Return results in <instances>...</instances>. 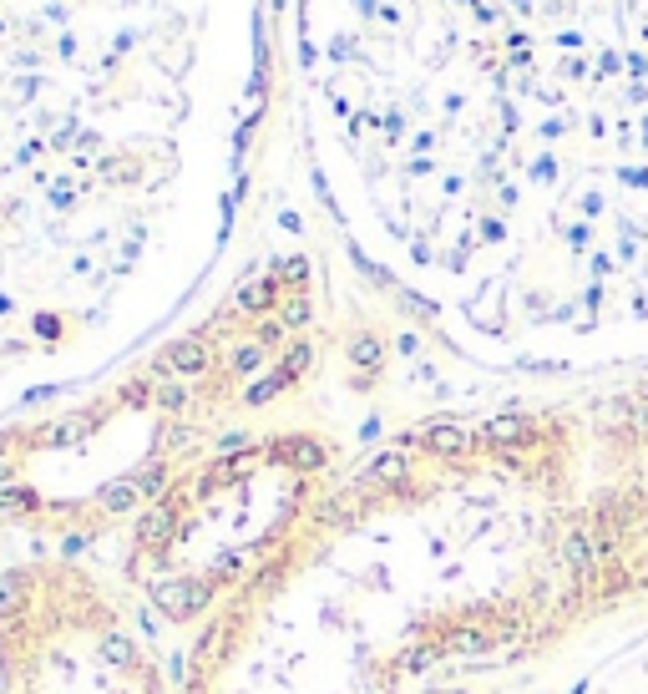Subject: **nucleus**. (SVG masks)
I'll list each match as a JSON object with an SVG mask.
<instances>
[{
  "label": "nucleus",
  "mask_w": 648,
  "mask_h": 694,
  "mask_svg": "<svg viewBox=\"0 0 648 694\" xmlns=\"http://www.w3.org/2000/svg\"><path fill=\"white\" fill-rule=\"evenodd\" d=\"M0 694H183L157 629L81 553L0 558Z\"/></svg>",
  "instance_id": "obj_4"
},
{
  "label": "nucleus",
  "mask_w": 648,
  "mask_h": 694,
  "mask_svg": "<svg viewBox=\"0 0 648 694\" xmlns=\"http://www.w3.org/2000/svg\"><path fill=\"white\" fill-rule=\"evenodd\" d=\"M360 147L380 274L466 355L648 365V0H461Z\"/></svg>",
  "instance_id": "obj_1"
},
{
  "label": "nucleus",
  "mask_w": 648,
  "mask_h": 694,
  "mask_svg": "<svg viewBox=\"0 0 648 694\" xmlns=\"http://www.w3.org/2000/svg\"><path fill=\"white\" fill-rule=\"evenodd\" d=\"M405 446L466 553L512 694L648 613V365L426 416Z\"/></svg>",
  "instance_id": "obj_2"
},
{
  "label": "nucleus",
  "mask_w": 648,
  "mask_h": 694,
  "mask_svg": "<svg viewBox=\"0 0 648 694\" xmlns=\"http://www.w3.org/2000/svg\"><path fill=\"white\" fill-rule=\"evenodd\" d=\"M340 472L335 441L319 431L223 441L122 527L112 578L152 629L193 639L264 573Z\"/></svg>",
  "instance_id": "obj_3"
}]
</instances>
